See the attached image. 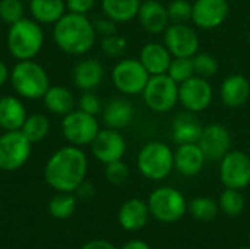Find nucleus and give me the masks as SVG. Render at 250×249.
Here are the masks:
<instances>
[{"label":"nucleus","instance_id":"nucleus-1","mask_svg":"<svg viewBox=\"0 0 250 249\" xmlns=\"http://www.w3.org/2000/svg\"><path fill=\"white\" fill-rule=\"evenodd\" d=\"M88 172V158L76 145H67L57 150L45 164V181L59 192H72L85 181Z\"/></svg>","mask_w":250,"mask_h":249},{"label":"nucleus","instance_id":"nucleus-2","mask_svg":"<svg viewBox=\"0 0 250 249\" xmlns=\"http://www.w3.org/2000/svg\"><path fill=\"white\" fill-rule=\"evenodd\" d=\"M53 38L62 51L72 56H82L94 47L97 32L86 15L70 12L64 13L54 23Z\"/></svg>","mask_w":250,"mask_h":249},{"label":"nucleus","instance_id":"nucleus-3","mask_svg":"<svg viewBox=\"0 0 250 249\" xmlns=\"http://www.w3.org/2000/svg\"><path fill=\"white\" fill-rule=\"evenodd\" d=\"M44 45V31L37 21L22 18L10 25L7 48L18 60H32Z\"/></svg>","mask_w":250,"mask_h":249},{"label":"nucleus","instance_id":"nucleus-4","mask_svg":"<svg viewBox=\"0 0 250 249\" xmlns=\"http://www.w3.org/2000/svg\"><path fill=\"white\" fill-rule=\"evenodd\" d=\"M10 82L18 95L28 100H40L50 88V79L45 69L32 60H19L12 72Z\"/></svg>","mask_w":250,"mask_h":249},{"label":"nucleus","instance_id":"nucleus-5","mask_svg":"<svg viewBox=\"0 0 250 249\" xmlns=\"http://www.w3.org/2000/svg\"><path fill=\"white\" fill-rule=\"evenodd\" d=\"M138 169L149 181H164L174 170V151L161 141L145 144L138 153Z\"/></svg>","mask_w":250,"mask_h":249},{"label":"nucleus","instance_id":"nucleus-6","mask_svg":"<svg viewBox=\"0 0 250 249\" xmlns=\"http://www.w3.org/2000/svg\"><path fill=\"white\" fill-rule=\"evenodd\" d=\"M151 216L161 223H176L188 211L185 195L171 186H161L151 192L148 198Z\"/></svg>","mask_w":250,"mask_h":249},{"label":"nucleus","instance_id":"nucleus-7","mask_svg":"<svg viewBox=\"0 0 250 249\" xmlns=\"http://www.w3.org/2000/svg\"><path fill=\"white\" fill-rule=\"evenodd\" d=\"M146 107L155 113H168L179 103V84L167 73L152 75L142 91Z\"/></svg>","mask_w":250,"mask_h":249},{"label":"nucleus","instance_id":"nucleus-8","mask_svg":"<svg viewBox=\"0 0 250 249\" xmlns=\"http://www.w3.org/2000/svg\"><path fill=\"white\" fill-rule=\"evenodd\" d=\"M149 73L139 59H123L116 63L111 70L114 87L126 95L142 94L149 81Z\"/></svg>","mask_w":250,"mask_h":249},{"label":"nucleus","instance_id":"nucleus-9","mask_svg":"<svg viewBox=\"0 0 250 249\" xmlns=\"http://www.w3.org/2000/svg\"><path fill=\"white\" fill-rule=\"evenodd\" d=\"M62 132L66 141H69L72 145H91V142L100 132V123L95 116L78 109L63 116Z\"/></svg>","mask_w":250,"mask_h":249},{"label":"nucleus","instance_id":"nucleus-10","mask_svg":"<svg viewBox=\"0 0 250 249\" xmlns=\"http://www.w3.org/2000/svg\"><path fill=\"white\" fill-rule=\"evenodd\" d=\"M32 144L21 131H4L0 135V170L21 169L31 156Z\"/></svg>","mask_w":250,"mask_h":249},{"label":"nucleus","instance_id":"nucleus-11","mask_svg":"<svg viewBox=\"0 0 250 249\" xmlns=\"http://www.w3.org/2000/svg\"><path fill=\"white\" fill-rule=\"evenodd\" d=\"M220 179L226 188L245 189L250 185V157L245 151H229L220 160Z\"/></svg>","mask_w":250,"mask_h":249},{"label":"nucleus","instance_id":"nucleus-12","mask_svg":"<svg viewBox=\"0 0 250 249\" xmlns=\"http://www.w3.org/2000/svg\"><path fill=\"white\" fill-rule=\"evenodd\" d=\"M214 98V90L208 79L193 75L188 81L179 84V103L186 112L201 113L207 110Z\"/></svg>","mask_w":250,"mask_h":249},{"label":"nucleus","instance_id":"nucleus-13","mask_svg":"<svg viewBox=\"0 0 250 249\" xmlns=\"http://www.w3.org/2000/svg\"><path fill=\"white\" fill-rule=\"evenodd\" d=\"M164 44L173 57H193L199 51V35L188 23H170L164 31Z\"/></svg>","mask_w":250,"mask_h":249},{"label":"nucleus","instance_id":"nucleus-14","mask_svg":"<svg viewBox=\"0 0 250 249\" xmlns=\"http://www.w3.org/2000/svg\"><path fill=\"white\" fill-rule=\"evenodd\" d=\"M126 148L127 145L125 136L117 129L111 128L100 129V132L91 142V151L94 157L104 164L122 160L126 154Z\"/></svg>","mask_w":250,"mask_h":249},{"label":"nucleus","instance_id":"nucleus-15","mask_svg":"<svg viewBox=\"0 0 250 249\" xmlns=\"http://www.w3.org/2000/svg\"><path fill=\"white\" fill-rule=\"evenodd\" d=\"M230 13L229 0H195L192 3V22L202 29L221 26Z\"/></svg>","mask_w":250,"mask_h":249},{"label":"nucleus","instance_id":"nucleus-16","mask_svg":"<svg viewBox=\"0 0 250 249\" xmlns=\"http://www.w3.org/2000/svg\"><path fill=\"white\" fill-rule=\"evenodd\" d=\"M198 145L207 161H220L231 148V136L224 125L211 123L204 126Z\"/></svg>","mask_w":250,"mask_h":249},{"label":"nucleus","instance_id":"nucleus-17","mask_svg":"<svg viewBox=\"0 0 250 249\" xmlns=\"http://www.w3.org/2000/svg\"><path fill=\"white\" fill-rule=\"evenodd\" d=\"M207 158L198 145V142L192 144H180L174 151V169L186 178H193L201 173L204 169Z\"/></svg>","mask_w":250,"mask_h":249},{"label":"nucleus","instance_id":"nucleus-18","mask_svg":"<svg viewBox=\"0 0 250 249\" xmlns=\"http://www.w3.org/2000/svg\"><path fill=\"white\" fill-rule=\"evenodd\" d=\"M138 19L145 31L149 34H161L170 25L167 7L158 0H145L141 3Z\"/></svg>","mask_w":250,"mask_h":249},{"label":"nucleus","instance_id":"nucleus-19","mask_svg":"<svg viewBox=\"0 0 250 249\" xmlns=\"http://www.w3.org/2000/svg\"><path fill=\"white\" fill-rule=\"evenodd\" d=\"M220 97L224 106L230 109H239L248 103L250 97L249 79L240 73L227 76L220 87Z\"/></svg>","mask_w":250,"mask_h":249},{"label":"nucleus","instance_id":"nucleus-20","mask_svg":"<svg viewBox=\"0 0 250 249\" xmlns=\"http://www.w3.org/2000/svg\"><path fill=\"white\" fill-rule=\"evenodd\" d=\"M171 59V53L168 51L166 44L161 43H148L142 47L139 53V60L151 76L167 73Z\"/></svg>","mask_w":250,"mask_h":249},{"label":"nucleus","instance_id":"nucleus-21","mask_svg":"<svg viewBox=\"0 0 250 249\" xmlns=\"http://www.w3.org/2000/svg\"><path fill=\"white\" fill-rule=\"evenodd\" d=\"M151 217L148 203L133 198L126 201L119 211V223L125 230L135 232L142 229Z\"/></svg>","mask_w":250,"mask_h":249},{"label":"nucleus","instance_id":"nucleus-22","mask_svg":"<svg viewBox=\"0 0 250 249\" xmlns=\"http://www.w3.org/2000/svg\"><path fill=\"white\" fill-rule=\"evenodd\" d=\"M104 79V66L97 59H83L73 69V84L82 91H92Z\"/></svg>","mask_w":250,"mask_h":249},{"label":"nucleus","instance_id":"nucleus-23","mask_svg":"<svg viewBox=\"0 0 250 249\" xmlns=\"http://www.w3.org/2000/svg\"><path fill=\"white\" fill-rule=\"evenodd\" d=\"M202 129L204 126L196 119L195 113H190V112L180 113L174 117L171 123V138L177 145L198 142L201 138Z\"/></svg>","mask_w":250,"mask_h":249},{"label":"nucleus","instance_id":"nucleus-24","mask_svg":"<svg viewBox=\"0 0 250 249\" xmlns=\"http://www.w3.org/2000/svg\"><path fill=\"white\" fill-rule=\"evenodd\" d=\"M135 119L133 106L125 98H114L105 104L103 109V120L107 128L111 129H123L127 128Z\"/></svg>","mask_w":250,"mask_h":249},{"label":"nucleus","instance_id":"nucleus-25","mask_svg":"<svg viewBox=\"0 0 250 249\" xmlns=\"http://www.w3.org/2000/svg\"><path fill=\"white\" fill-rule=\"evenodd\" d=\"M25 119L26 110L18 97L4 95L0 98V128L3 131H21Z\"/></svg>","mask_w":250,"mask_h":249},{"label":"nucleus","instance_id":"nucleus-26","mask_svg":"<svg viewBox=\"0 0 250 249\" xmlns=\"http://www.w3.org/2000/svg\"><path fill=\"white\" fill-rule=\"evenodd\" d=\"M29 12L38 23H56L66 13L64 0H29Z\"/></svg>","mask_w":250,"mask_h":249},{"label":"nucleus","instance_id":"nucleus-27","mask_svg":"<svg viewBox=\"0 0 250 249\" xmlns=\"http://www.w3.org/2000/svg\"><path fill=\"white\" fill-rule=\"evenodd\" d=\"M141 0H101L103 12L116 23L130 22L138 18Z\"/></svg>","mask_w":250,"mask_h":249},{"label":"nucleus","instance_id":"nucleus-28","mask_svg":"<svg viewBox=\"0 0 250 249\" xmlns=\"http://www.w3.org/2000/svg\"><path fill=\"white\" fill-rule=\"evenodd\" d=\"M45 107L59 116H66L67 113H70L72 110H75V98L73 94L60 85H54L50 87L45 92V95L42 97Z\"/></svg>","mask_w":250,"mask_h":249},{"label":"nucleus","instance_id":"nucleus-29","mask_svg":"<svg viewBox=\"0 0 250 249\" xmlns=\"http://www.w3.org/2000/svg\"><path fill=\"white\" fill-rule=\"evenodd\" d=\"M21 132L28 138V141L31 144H37L48 135L50 120L42 113H35V114L26 116V119L21 128Z\"/></svg>","mask_w":250,"mask_h":249},{"label":"nucleus","instance_id":"nucleus-30","mask_svg":"<svg viewBox=\"0 0 250 249\" xmlns=\"http://www.w3.org/2000/svg\"><path fill=\"white\" fill-rule=\"evenodd\" d=\"M246 201L245 197L242 195V192L239 189H231V188H226L218 200V207L220 210L229 216V217H236L240 216L245 210Z\"/></svg>","mask_w":250,"mask_h":249},{"label":"nucleus","instance_id":"nucleus-31","mask_svg":"<svg viewBox=\"0 0 250 249\" xmlns=\"http://www.w3.org/2000/svg\"><path fill=\"white\" fill-rule=\"evenodd\" d=\"M188 210L193 219H196L199 222H211L212 219L217 217L220 207H218V203H215L212 198L199 197V198H195L188 205Z\"/></svg>","mask_w":250,"mask_h":249},{"label":"nucleus","instance_id":"nucleus-32","mask_svg":"<svg viewBox=\"0 0 250 249\" xmlns=\"http://www.w3.org/2000/svg\"><path fill=\"white\" fill-rule=\"evenodd\" d=\"M76 207L75 197L70 195V192H59L51 201H50V213L53 217L64 220L69 219Z\"/></svg>","mask_w":250,"mask_h":249},{"label":"nucleus","instance_id":"nucleus-33","mask_svg":"<svg viewBox=\"0 0 250 249\" xmlns=\"http://www.w3.org/2000/svg\"><path fill=\"white\" fill-rule=\"evenodd\" d=\"M167 75L177 84H182L189 78H192L195 75L192 57H173Z\"/></svg>","mask_w":250,"mask_h":249},{"label":"nucleus","instance_id":"nucleus-34","mask_svg":"<svg viewBox=\"0 0 250 249\" xmlns=\"http://www.w3.org/2000/svg\"><path fill=\"white\" fill-rule=\"evenodd\" d=\"M193 69H195V75L209 79L211 76H214L218 72V60L214 54L211 53H196L193 57Z\"/></svg>","mask_w":250,"mask_h":249},{"label":"nucleus","instance_id":"nucleus-35","mask_svg":"<svg viewBox=\"0 0 250 249\" xmlns=\"http://www.w3.org/2000/svg\"><path fill=\"white\" fill-rule=\"evenodd\" d=\"M25 18L23 0H0V19L12 25Z\"/></svg>","mask_w":250,"mask_h":249},{"label":"nucleus","instance_id":"nucleus-36","mask_svg":"<svg viewBox=\"0 0 250 249\" xmlns=\"http://www.w3.org/2000/svg\"><path fill=\"white\" fill-rule=\"evenodd\" d=\"M167 12L171 22L188 23L192 21V3L189 0H171Z\"/></svg>","mask_w":250,"mask_h":249},{"label":"nucleus","instance_id":"nucleus-37","mask_svg":"<svg viewBox=\"0 0 250 249\" xmlns=\"http://www.w3.org/2000/svg\"><path fill=\"white\" fill-rule=\"evenodd\" d=\"M101 48L108 57H122L127 48V41L122 35L111 34V35L103 37Z\"/></svg>","mask_w":250,"mask_h":249},{"label":"nucleus","instance_id":"nucleus-38","mask_svg":"<svg viewBox=\"0 0 250 249\" xmlns=\"http://www.w3.org/2000/svg\"><path fill=\"white\" fill-rule=\"evenodd\" d=\"M105 178L113 185H122L129 178V167L122 160L105 164Z\"/></svg>","mask_w":250,"mask_h":249},{"label":"nucleus","instance_id":"nucleus-39","mask_svg":"<svg viewBox=\"0 0 250 249\" xmlns=\"http://www.w3.org/2000/svg\"><path fill=\"white\" fill-rule=\"evenodd\" d=\"M79 110L89 113L92 116H97L98 113L103 112V104L101 100L97 94H94L92 91H83V94L79 98Z\"/></svg>","mask_w":250,"mask_h":249},{"label":"nucleus","instance_id":"nucleus-40","mask_svg":"<svg viewBox=\"0 0 250 249\" xmlns=\"http://www.w3.org/2000/svg\"><path fill=\"white\" fill-rule=\"evenodd\" d=\"M64 1H66V9L78 15H88L95 6V0H64Z\"/></svg>","mask_w":250,"mask_h":249},{"label":"nucleus","instance_id":"nucleus-41","mask_svg":"<svg viewBox=\"0 0 250 249\" xmlns=\"http://www.w3.org/2000/svg\"><path fill=\"white\" fill-rule=\"evenodd\" d=\"M94 25V29L98 35H103V37H107V35H111V34H116L117 28H116V22L111 21L110 18H100L97 21L92 22Z\"/></svg>","mask_w":250,"mask_h":249},{"label":"nucleus","instance_id":"nucleus-42","mask_svg":"<svg viewBox=\"0 0 250 249\" xmlns=\"http://www.w3.org/2000/svg\"><path fill=\"white\" fill-rule=\"evenodd\" d=\"M82 249H117L113 244L107 242V241H92L88 242L86 245H83Z\"/></svg>","mask_w":250,"mask_h":249},{"label":"nucleus","instance_id":"nucleus-43","mask_svg":"<svg viewBox=\"0 0 250 249\" xmlns=\"http://www.w3.org/2000/svg\"><path fill=\"white\" fill-rule=\"evenodd\" d=\"M76 191H78L79 195H82L83 198H88V197H91V195L94 194V188H92L89 183H85V182H82V183L78 186Z\"/></svg>","mask_w":250,"mask_h":249},{"label":"nucleus","instance_id":"nucleus-44","mask_svg":"<svg viewBox=\"0 0 250 249\" xmlns=\"http://www.w3.org/2000/svg\"><path fill=\"white\" fill-rule=\"evenodd\" d=\"M122 249H151L148 247V244H145L144 241H139V239H135V241H130L127 242L126 245H123Z\"/></svg>","mask_w":250,"mask_h":249},{"label":"nucleus","instance_id":"nucleus-45","mask_svg":"<svg viewBox=\"0 0 250 249\" xmlns=\"http://www.w3.org/2000/svg\"><path fill=\"white\" fill-rule=\"evenodd\" d=\"M10 76V72H9V68L6 66L4 62L0 60V87L4 85V82L7 81V78Z\"/></svg>","mask_w":250,"mask_h":249},{"label":"nucleus","instance_id":"nucleus-46","mask_svg":"<svg viewBox=\"0 0 250 249\" xmlns=\"http://www.w3.org/2000/svg\"><path fill=\"white\" fill-rule=\"evenodd\" d=\"M237 249H250V247H242V248H237Z\"/></svg>","mask_w":250,"mask_h":249},{"label":"nucleus","instance_id":"nucleus-47","mask_svg":"<svg viewBox=\"0 0 250 249\" xmlns=\"http://www.w3.org/2000/svg\"><path fill=\"white\" fill-rule=\"evenodd\" d=\"M249 241H250V235H249Z\"/></svg>","mask_w":250,"mask_h":249}]
</instances>
